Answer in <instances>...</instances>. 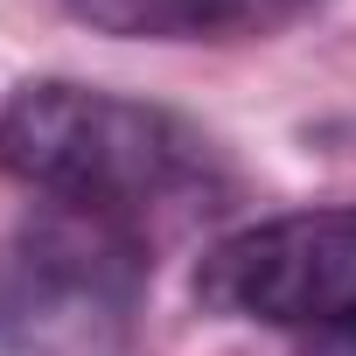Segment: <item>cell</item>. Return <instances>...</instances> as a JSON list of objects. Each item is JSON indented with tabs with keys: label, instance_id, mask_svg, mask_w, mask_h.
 Returning a JSON list of instances; mask_svg holds the SVG:
<instances>
[{
	"label": "cell",
	"instance_id": "1",
	"mask_svg": "<svg viewBox=\"0 0 356 356\" xmlns=\"http://www.w3.org/2000/svg\"><path fill=\"white\" fill-rule=\"evenodd\" d=\"M0 175L35 203L105 217L147 245L238 203V168L203 126L77 77H35L0 105Z\"/></svg>",
	"mask_w": 356,
	"mask_h": 356
},
{
	"label": "cell",
	"instance_id": "2",
	"mask_svg": "<svg viewBox=\"0 0 356 356\" xmlns=\"http://www.w3.org/2000/svg\"><path fill=\"white\" fill-rule=\"evenodd\" d=\"M147 273V238L63 203H35L0 273V335L22 356H119Z\"/></svg>",
	"mask_w": 356,
	"mask_h": 356
},
{
	"label": "cell",
	"instance_id": "3",
	"mask_svg": "<svg viewBox=\"0 0 356 356\" xmlns=\"http://www.w3.org/2000/svg\"><path fill=\"white\" fill-rule=\"evenodd\" d=\"M196 300L259 328H356V203L286 210L217 238L196 266Z\"/></svg>",
	"mask_w": 356,
	"mask_h": 356
},
{
	"label": "cell",
	"instance_id": "4",
	"mask_svg": "<svg viewBox=\"0 0 356 356\" xmlns=\"http://www.w3.org/2000/svg\"><path fill=\"white\" fill-rule=\"evenodd\" d=\"M91 35L119 42H252L307 22L321 0H63Z\"/></svg>",
	"mask_w": 356,
	"mask_h": 356
},
{
	"label": "cell",
	"instance_id": "5",
	"mask_svg": "<svg viewBox=\"0 0 356 356\" xmlns=\"http://www.w3.org/2000/svg\"><path fill=\"white\" fill-rule=\"evenodd\" d=\"M300 356H356V328H328V335H307Z\"/></svg>",
	"mask_w": 356,
	"mask_h": 356
}]
</instances>
